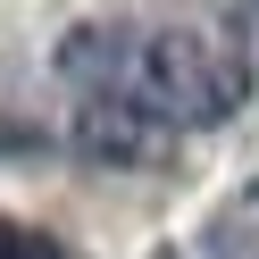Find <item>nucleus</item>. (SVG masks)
<instances>
[{"label": "nucleus", "instance_id": "nucleus-2", "mask_svg": "<svg viewBox=\"0 0 259 259\" xmlns=\"http://www.w3.org/2000/svg\"><path fill=\"white\" fill-rule=\"evenodd\" d=\"M0 259H67L42 226H17V218H0Z\"/></svg>", "mask_w": 259, "mask_h": 259}, {"label": "nucleus", "instance_id": "nucleus-1", "mask_svg": "<svg viewBox=\"0 0 259 259\" xmlns=\"http://www.w3.org/2000/svg\"><path fill=\"white\" fill-rule=\"evenodd\" d=\"M59 75L84 92V109H117V117L151 125V134H192V125H226L251 101V59L226 25L201 17H117L84 25L59 42Z\"/></svg>", "mask_w": 259, "mask_h": 259}]
</instances>
